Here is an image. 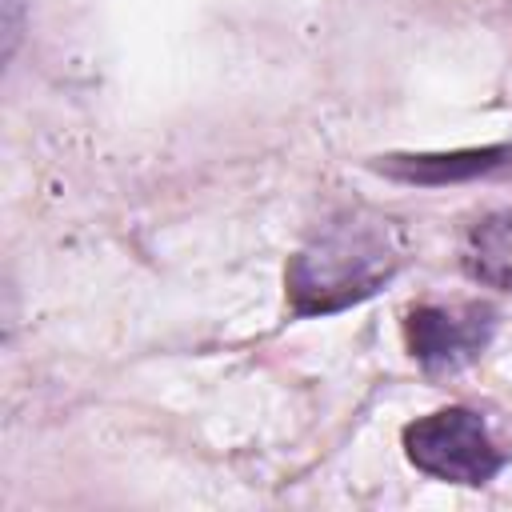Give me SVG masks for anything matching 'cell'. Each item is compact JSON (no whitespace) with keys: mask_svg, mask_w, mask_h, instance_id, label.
I'll list each match as a JSON object with an SVG mask.
<instances>
[{"mask_svg":"<svg viewBox=\"0 0 512 512\" xmlns=\"http://www.w3.org/2000/svg\"><path fill=\"white\" fill-rule=\"evenodd\" d=\"M404 264V236L396 220L372 208H344L328 216L308 244L288 260L284 284L296 316H328L376 296Z\"/></svg>","mask_w":512,"mask_h":512,"instance_id":"1","label":"cell"},{"mask_svg":"<svg viewBox=\"0 0 512 512\" xmlns=\"http://www.w3.org/2000/svg\"><path fill=\"white\" fill-rule=\"evenodd\" d=\"M404 452L420 472L448 484H484L508 460V452L492 440L484 416L472 408H440L412 420L404 428Z\"/></svg>","mask_w":512,"mask_h":512,"instance_id":"2","label":"cell"},{"mask_svg":"<svg viewBox=\"0 0 512 512\" xmlns=\"http://www.w3.org/2000/svg\"><path fill=\"white\" fill-rule=\"evenodd\" d=\"M496 332V308L468 300V304H416L404 316V340L420 368L428 372H456L472 364Z\"/></svg>","mask_w":512,"mask_h":512,"instance_id":"3","label":"cell"},{"mask_svg":"<svg viewBox=\"0 0 512 512\" xmlns=\"http://www.w3.org/2000/svg\"><path fill=\"white\" fill-rule=\"evenodd\" d=\"M372 168L384 172L388 180H404V184H460V180H480V176H512V144L380 156Z\"/></svg>","mask_w":512,"mask_h":512,"instance_id":"4","label":"cell"},{"mask_svg":"<svg viewBox=\"0 0 512 512\" xmlns=\"http://www.w3.org/2000/svg\"><path fill=\"white\" fill-rule=\"evenodd\" d=\"M460 264L472 280L512 292V208L492 212L468 228Z\"/></svg>","mask_w":512,"mask_h":512,"instance_id":"5","label":"cell"},{"mask_svg":"<svg viewBox=\"0 0 512 512\" xmlns=\"http://www.w3.org/2000/svg\"><path fill=\"white\" fill-rule=\"evenodd\" d=\"M20 36V0H4V56H12Z\"/></svg>","mask_w":512,"mask_h":512,"instance_id":"6","label":"cell"}]
</instances>
